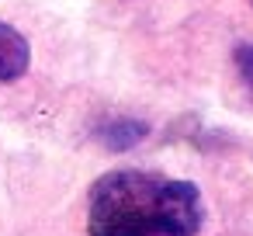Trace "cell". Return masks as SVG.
I'll return each mask as SVG.
<instances>
[{"instance_id": "cell-3", "label": "cell", "mask_w": 253, "mask_h": 236, "mask_svg": "<svg viewBox=\"0 0 253 236\" xmlns=\"http://www.w3.org/2000/svg\"><path fill=\"white\" fill-rule=\"evenodd\" d=\"M236 63H239L243 77L253 84V46H239V52H236Z\"/></svg>"}, {"instance_id": "cell-2", "label": "cell", "mask_w": 253, "mask_h": 236, "mask_svg": "<svg viewBox=\"0 0 253 236\" xmlns=\"http://www.w3.org/2000/svg\"><path fill=\"white\" fill-rule=\"evenodd\" d=\"M28 63H32V46L28 39L7 25L0 21V84H14L28 73Z\"/></svg>"}, {"instance_id": "cell-1", "label": "cell", "mask_w": 253, "mask_h": 236, "mask_svg": "<svg viewBox=\"0 0 253 236\" xmlns=\"http://www.w3.org/2000/svg\"><path fill=\"white\" fill-rule=\"evenodd\" d=\"M201 226V191L184 177L122 167L101 174L87 194V236H198Z\"/></svg>"}]
</instances>
